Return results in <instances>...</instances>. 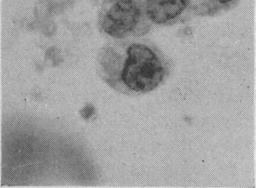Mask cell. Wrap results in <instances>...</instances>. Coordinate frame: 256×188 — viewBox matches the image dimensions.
Returning <instances> with one entry per match:
<instances>
[{
    "label": "cell",
    "instance_id": "1",
    "mask_svg": "<svg viewBox=\"0 0 256 188\" xmlns=\"http://www.w3.org/2000/svg\"><path fill=\"white\" fill-rule=\"evenodd\" d=\"M96 69L111 89L136 95L160 86L169 74L170 64L156 46L136 38L108 42L98 52Z\"/></svg>",
    "mask_w": 256,
    "mask_h": 188
},
{
    "label": "cell",
    "instance_id": "2",
    "mask_svg": "<svg viewBox=\"0 0 256 188\" xmlns=\"http://www.w3.org/2000/svg\"><path fill=\"white\" fill-rule=\"evenodd\" d=\"M152 27L144 13V0H102L98 28L108 42L138 38Z\"/></svg>",
    "mask_w": 256,
    "mask_h": 188
},
{
    "label": "cell",
    "instance_id": "3",
    "mask_svg": "<svg viewBox=\"0 0 256 188\" xmlns=\"http://www.w3.org/2000/svg\"><path fill=\"white\" fill-rule=\"evenodd\" d=\"M208 0H144V13L150 24L168 26L194 16H206Z\"/></svg>",
    "mask_w": 256,
    "mask_h": 188
},
{
    "label": "cell",
    "instance_id": "4",
    "mask_svg": "<svg viewBox=\"0 0 256 188\" xmlns=\"http://www.w3.org/2000/svg\"><path fill=\"white\" fill-rule=\"evenodd\" d=\"M239 0H212L214 14L222 10H228L234 7Z\"/></svg>",
    "mask_w": 256,
    "mask_h": 188
}]
</instances>
